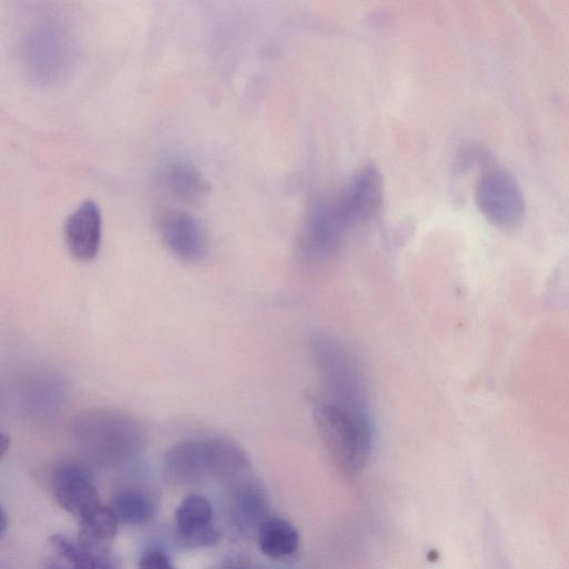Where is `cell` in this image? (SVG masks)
Segmentation results:
<instances>
[{
    "label": "cell",
    "mask_w": 569,
    "mask_h": 569,
    "mask_svg": "<svg viewBox=\"0 0 569 569\" xmlns=\"http://www.w3.org/2000/svg\"><path fill=\"white\" fill-rule=\"evenodd\" d=\"M313 417L321 442L335 466L347 475L361 471L373 448V425L368 402L316 395Z\"/></svg>",
    "instance_id": "cell-1"
},
{
    "label": "cell",
    "mask_w": 569,
    "mask_h": 569,
    "mask_svg": "<svg viewBox=\"0 0 569 569\" xmlns=\"http://www.w3.org/2000/svg\"><path fill=\"white\" fill-rule=\"evenodd\" d=\"M73 441L101 462H114L137 455L147 442V431L134 415L113 407H91L70 421Z\"/></svg>",
    "instance_id": "cell-2"
},
{
    "label": "cell",
    "mask_w": 569,
    "mask_h": 569,
    "mask_svg": "<svg viewBox=\"0 0 569 569\" xmlns=\"http://www.w3.org/2000/svg\"><path fill=\"white\" fill-rule=\"evenodd\" d=\"M19 60L27 77L38 84L66 79L77 60V43L70 29L60 20L36 22L22 34Z\"/></svg>",
    "instance_id": "cell-3"
},
{
    "label": "cell",
    "mask_w": 569,
    "mask_h": 569,
    "mask_svg": "<svg viewBox=\"0 0 569 569\" xmlns=\"http://www.w3.org/2000/svg\"><path fill=\"white\" fill-rule=\"evenodd\" d=\"M476 201L482 214L493 224L510 229L525 213V198L515 177L503 169H492L478 181Z\"/></svg>",
    "instance_id": "cell-4"
},
{
    "label": "cell",
    "mask_w": 569,
    "mask_h": 569,
    "mask_svg": "<svg viewBox=\"0 0 569 569\" xmlns=\"http://www.w3.org/2000/svg\"><path fill=\"white\" fill-rule=\"evenodd\" d=\"M382 200V177L372 164L358 169L335 198L340 213L351 229L376 216Z\"/></svg>",
    "instance_id": "cell-5"
},
{
    "label": "cell",
    "mask_w": 569,
    "mask_h": 569,
    "mask_svg": "<svg viewBox=\"0 0 569 569\" xmlns=\"http://www.w3.org/2000/svg\"><path fill=\"white\" fill-rule=\"evenodd\" d=\"M44 569H122V566L110 546L59 533L49 541Z\"/></svg>",
    "instance_id": "cell-6"
},
{
    "label": "cell",
    "mask_w": 569,
    "mask_h": 569,
    "mask_svg": "<svg viewBox=\"0 0 569 569\" xmlns=\"http://www.w3.org/2000/svg\"><path fill=\"white\" fill-rule=\"evenodd\" d=\"M51 487L58 505L78 519L102 503L90 472L76 461L62 462L54 469Z\"/></svg>",
    "instance_id": "cell-7"
},
{
    "label": "cell",
    "mask_w": 569,
    "mask_h": 569,
    "mask_svg": "<svg viewBox=\"0 0 569 569\" xmlns=\"http://www.w3.org/2000/svg\"><path fill=\"white\" fill-rule=\"evenodd\" d=\"M160 234L169 251L181 261L196 263L208 253L204 226L187 210L167 211L160 219Z\"/></svg>",
    "instance_id": "cell-8"
},
{
    "label": "cell",
    "mask_w": 569,
    "mask_h": 569,
    "mask_svg": "<svg viewBox=\"0 0 569 569\" xmlns=\"http://www.w3.org/2000/svg\"><path fill=\"white\" fill-rule=\"evenodd\" d=\"M269 508L267 488L251 473L231 483L228 511L232 525L240 532H257L260 523L270 516Z\"/></svg>",
    "instance_id": "cell-9"
},
{
    "label": "cell",
    "mask_w": 569,
    "mask_h": 569,
    "mask_svg": "<svg viewBox=\"0 0 569 569\" xmlns=\"http://www.w3.org/2000/svg\"><path fill=\"white\" fill-rule=\"evenodd\" d=\"M209 500L197 493L188 495L174 513L177 540L184 547L202 548L218 543L220 533L212 523Z\"/></svg>",
    "instance_id": "cell-10"
},
{
    "label": "cell",
    "mask_w": 569,
    "mask_h": 569,
    "mask_svg": "<svg viewBox=\"0 0 569 569\" xmlns=\"http://www.w3.org/2000/svg\"><path fill=\"white\" fill-rule=\"evenodd\" d=\"M101 232L99 206L93 200L83 201L64 223V241L70 254L79 261L93 260L100 249Z\"/></svg>",
    "instance_id": "cell-11"
},
{
    "label": "cell",
    "mask_w": 569,
    "mask_h": 569,
    "mask_svg": "<svg viewBox=\"0 0 569 569\" xmlns=\"http://www.w3.org/2000/svg\"><path fill=\"white\" fill-rule=\"evenodd\" d=\"M166 479L177 486L208 478L204 439H186L171 446L163 460Z\"/></svg>",
    "instance_id": "cell-12"
},
{
    "label": "cell",
    "mask_w": 569,
    "mask_h": 569,
    "mask_svg": "<svg viewBox=\"0 0 569 569\" xmlns=\"http://www.w3.org/2000/svg\"><path fill=\"white\" fill-rule=\"evenodd\" d=\"M156 176L169 194L184 202H197L209 192L210 184L201 170L183 159L163 161Z\"/></svg>",
    "instance_id": "cell-13"
},
{
    "label": "cell",
    "mask_w": 569,
    "mask_h": 569,
    "mask_svg": "<svg viewBox=\"0 0 569 569\" xmlns=\"http://www.w3.org/2000/svg\"><path fill=\"white\" fill-rule=\"evenodd\" d=\"M208 477L230 483L251 473V461L246 450L226 437L204 439Z\"/></svg>",
    "instance_id": "cell-14"
},
{
    "label": "cell",
    "mask_w": 569,
    "mask_h": 569,
    "mask_svg": "<svg viewBox=\"0 0 569 569\" xmlns=\"http://www.w3.org/2000/svg\"><path fill=\"white\" fill-rule=\"evenodd\" d=\"M258 546L269 558H284L295 553L300 543L298 529L278 516H268L257 529Z\"/></svg>",
    "instance_id": "cell-15"
},
{
    "label": "cell",
    "mask_w": 569,
    "mask_h": 569,
    "mask_svg": "<svg viewBox=\"0 0 569 569\" xmlns=\"http://www.w3.org/2000/svg\"><path fill=\"white\" fill-rule=\"evenodd\" d=\"M111 508L119 523L124 525L147 523L156 513L154 501L138 488L119 490L112 499Z\"/></svg>",
    "instance_id": "cell-16"
},
{
    "label": "cell",
    "mask_w": 569,
    "mask_h": 569,
    "mask_svg": "<svg viewBox=\"0 0 569 569\" xmlns=\"http://www.w3.org/2000/svg\"><path fill=\"white\" fill-rule=\"evenodd\" d=\"M118 519L111 507L103 503L79 519V538L100 546H109L118 530Z\"/></svg>",
    "instance_id": "cell-17"
},
{
    "label": "cell",
    "mask_w": 569,
    "mask_h": 569,
    "mask_svg": "<svg viewBox=\"0 0 569 569\" xmlns=\"http://www.w3.org/2000/svg\"><path fill=\"white\" fill-rule=\"evenodd\" d=\"M138 569H177L170 557L160 548L146 549L138 561Z\"/></svg>",
    "instance_id": "cell-18"
},
{
    "label": "cell",
    "mask_w": 569,
    "mask_h": 569,
    "mask_svg": "<svg viewBox=\"0 0 569 569\" xmlns=\"http://www.w3.org/2000/svg\"><path fill=\"white\" fill-rule=\"evenodd\" d=\"M218 569H256L252 565L240 560H228Z\"/></svg>",
    "instance_id": "cell-19"
},
{
    "label": "cell",
    "mask_w": 569,
    "mask_h": 569,
    "mask_svg": "<svg viewBox=\"0 0 569 569\" xmlns=\"http://www.w3.org/2000/svg\"><path fill=\"white\" fill-rule=\"evenodd\" d=\"M10 439L4 433L1 435V455L3 456L9 449Z\"/></svg>",
    "instance_id": "cell-20"
}]
</instances>
